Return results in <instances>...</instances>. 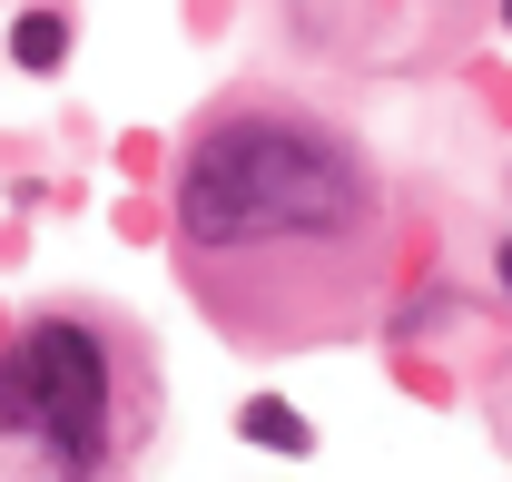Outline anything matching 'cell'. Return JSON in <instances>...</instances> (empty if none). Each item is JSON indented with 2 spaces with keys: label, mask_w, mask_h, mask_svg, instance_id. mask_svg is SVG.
Returning a JSON list of instances; mask_svg holds the SVG:
<instances>
[{
  "label": "cell",
  "mask_w": 512,
  "mask_h": 482,
  "mask_svg": "<svg viewBox=\"0 0 512 482\" xmlns=\"http://www.w3.org/2000/svg\"><path fill=\"white\" fill-rule=\"evenodd\" d=\"M375 217L365 158L316 119H227L178 168V227L197 246H266V237H355Z\"/></svg>",
  "instance_id": "1"
},
{
  "label": "cell",
  "mask_w": 512,
  "mask_h": 482,
  "mask_svg": "<svg viewBox=\"0 0 512 482\" xmlns=\"http://www.w3.org/2000/svg\"><path fill=\"white\" fill-rule=\"evenodd\" d=\"M109 414H119V364L109 335L79 315H40L10 335L0 355V433L40 443L69 482H89L109 463Z\"/></svg>",
  "instance_id": "2"
},
{
  "label": "cell",
  "mask_w": 512,
  "mask_h": 482,
  "mask_svg": "<svg viewBox=\"0 0 512 482\" xmlns=\"http://www.w3.org/2000/svg\"><path fill=\"white\" fill-rule=\"evenodd\" d=\"M237 433H247L256 453H286V463H296V453H316V423L296 414L286 394H247V404H237Z\"/></svg>",
  "instance_id": "3"
},
{
  "label": "cell",
  "mask_w": 512,
  "mask_h": 482,
  "mask_svg": "<svg viewBox=\"0 0 512 482\" xmlns=\"http://www.w3.org/2000/svg\"><path fill=\"white\" fill-rule=\"evenodd\" d=\"M10 60L30 69V79H50V69L69 60V20H60V10H30V20L10 30Z\"/></svg>",
  "instance_id": "4"
},
{
  "label": "cell",
  "mask_w": 512,
  "mask_h": 482,
  "mask_svg": "<svg viewBox=\"0 0 512 482\" xmlns=\"http://www.w3.org/2000/svg\"><path fill=\"white\" fill-rule=\"evenodd\" d=\"M493 276H503V296H512V237H503V256H493Z\"/></svg>",
  "instance_id": "5"
},
{
  "label": "cell",
  "mask_w": 512,
  "mask_h": 482,
  "mask_svg": "<svg viewBox=\"0 0 512 482\" xmlns=\"http://www.w3.org/2000/svg\"><path fill=\"white\" fill-rule=\"evenodd\" d=\"M503 20H512V0H503Z\"/></svg>",
  "instance_id": "6"
}]
</instances>
